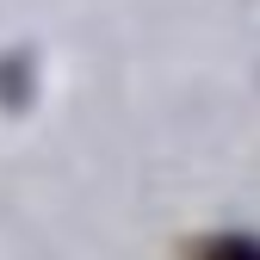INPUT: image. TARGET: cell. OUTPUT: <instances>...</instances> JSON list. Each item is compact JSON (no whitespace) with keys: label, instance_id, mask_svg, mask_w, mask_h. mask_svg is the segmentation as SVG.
Here are the masks:
<instances>
[{"label":"cell","instance_id":"6da1fadb","mask_svg":"<svg viewBox=\"0 0 260 260\" xmlns=\"http://www.w3.org/2000/svg\"><path fill=\"white\" fill-rule=\"evenodd\" d=\"M205 260H260V242H242V236L211 242V248H205Z\"/></svg>","mask_w":260,"mask_h":260}]
</instances>
